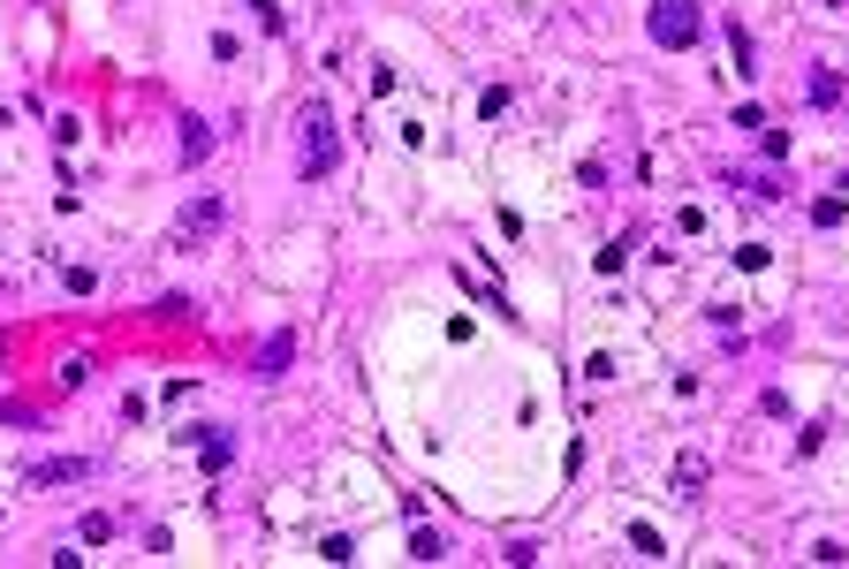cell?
<instances>
[{
    "label": "cell",
    "mask_w": 849,
    "mask_h": 569,
    "mask_svg": "<svg viewBox=\"0 0 849 569\" xmlns=\"http://www.w3.org/2000/svg\"><path fill=\"white\" fill-rule=\"evenodd\" d=\"M303 175H334V122H327V99H303Z\"/></svg>",
    "instance_id": "obj_1"
},
{
    "label": "cell",
    "mask_w": 849,
    "mask_h": 569,
    "mask_svg": "<svg viewBox=\"0 0 849 569\" xmlns=\"http://www.w3.org/2000/svg\"><path fill=\"white\" fill-rule=\"evenodd\" d=\"M652 38L660 46H698V8L691 0H652Z\"/></svg>",
    "instance_id": "obj_2"
},
{
    "label": "cell",
    "mask_w": 849,
    "mask_h": 569,
    "mask_svg": "<svg viewBox=\"0 0 849 569\" xmlns=\"http://www.w3.org/2000/svg\"><path fill=\"white\" fill-rule=\"evenodd\" d=\"M213 228H220V198H198V205H190L183 220H174V251H198V243H205Z\"/></svg>",
    "instance_id": "obj_3"
},
{
    "label": "cell",
    "mask_w": 849,
    "mask_h": 569,
    "mask_svg": "<svg viewBox=\"0 0 849 569\" xmlns=\"http://www.w3.org/2000/svg\"><path fill=\"white\" fill-rule=\"evenodd\" d=\"M30 479L38 486H76V479H91V463L84 455H61V463H30Z\"/></svg>",
    "instance_id": "obj_4"
},
{
    "label": "cell",
    "mask_w": 849,
    "mask_h": 569,
    "mask_svg": "<svg viewBox=\"0 0 849 569\" xmlns=\"http://www.w3.org/2000/svg\"><path fill=\"white\" fill-rule=\"evenodd\" d=\"M288 350H296V342H288V335H281V342H266V357H259V372H266V379H274V372L288 365Z\"/></svg>",
    "instance_id": "obj_5"
},
{
    "label": "cell",
    "mask_w": 849,
    "mask_h": 569,
    "mask_svg": "<svg viewBox=\"0 0 849 569\" xmlns=\"http://www.w3.org/2000/svg\"><path fill=\"white\" fill-rule=\"evenodd\" d=\"M675 486L691 494V486H706V455H683V471H675Z\"/></svg>",
    "instance_id": "obj_6"
},
{
    "label": "cell",
    "mask_w": 849,
    "mask_h": 569,
    "mask_svg": "<svg viewBox=\"0 0 849 569\" xmlns=\"http://www.w3.org/2000/svg\"><path fill=\"white\" fill-rule=\"evenodd\" d=\"M183 160H205V122H183Z\"/></svg>",
    "instance_id": "obj_7"
}]
</instances>
